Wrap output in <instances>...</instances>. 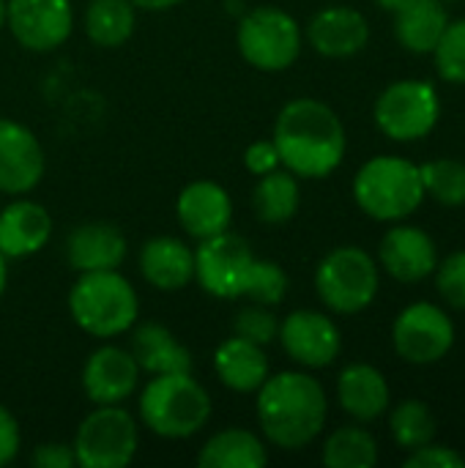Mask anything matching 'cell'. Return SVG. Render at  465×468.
I'll use <instances>...</instances> for the list:
<instances>
[{
  "label": "cell",
  "mask_w": 465,
  "mask_h": 468,
  "mask_svg": "<svg viewBox=\"0 0 465 468\" xmlns=\"http://www.w3.org/2000/svg\"><path fill=\"white\" fill-rule=\"evenodd\" d=\"M280 165L296 178H326L345 156V126L340 115L318 99L288 101L274 123Z\"/></svg>",
  "instance_id": "obj_1"
},
{
  "label": "cell",
  "mask_w": 465,
  "mask_h": 468,
  "mask_svg": "<svg viewBox=\"0 0 465 468\" xmlns=\"http://www.w3.org/2000/svg\"><path fill=\"white\" fill-rule=\"evenodd\" d=\"M255 411L266 441L280 450L296 452L310 447L321 436L329 414V400L321 381H315L310 373L285 370L263 381V387L258 389Z\"/></svg>",
  "instance_id": "obj_2"
},
{
  "label": "cell",
  "mask_w": 465,
  "mask_h": 468,
  "mask_svg": "<svg viewBox=\"0 0 465 468\" xmlns=\"http://www.w3.org/2000/svg\"><path fill=\"white\" fill-rule=\"evenodd\" d=\"M69 313L74 324L96 337L110 340L118 335H129L140 315V299L134 285L118 271H85L77 277L69 293Z\"/></svg>",
  "instance_id": "obj_3"
},
{
  "label": "cell",
  "mask_w": 465,
  "mask_h": 468,
  "mask_svg": "<svg viewBox=\"0 0 465 468\" xmlns=\"http://www.w3.org/2000/svg\"><path fill=\"white\" fill-rule=\"evenodd\" d=\"M137 409L140 422L162 439H192L211 420V398L192 373L151 376Z\"/></svg>",
  "instance_id": "obj_4"
},
{
  "label": "cell",
  "mask_w": 465,
  "mask_h": 468,
  "mask_svg": "<svg viewBox=\"0 0 465 468\" xmlns=\"http://www.w3.org/2000/svg\"><path fill=\"white\" fill-rule=\"evenodd\" d=\"M354 197L356 206L378 222L406 219L425 200L419 167L403 156H373L354 178Z\"/></svg>",
  "instance_id": "obj_5"
},
{
  "label": "cell",
  "mask_w": 465,
  "mask_h": 468,
  "mask_svg": "<svg viewBox=\"0 0 465 468\" xmlns=\"http://www.w3.org/2000/svg\"><path fill=\"white\" fill-rule=\"evenodd\" d=\"M236 47L249 66L260 71H285L301 55V27L288 11L258 5L241 16Z\"/></svg>",
  "instance_id": "obj_6"
},
{
  "label": "cell",
  "mask_w": 465,
  "mask_h": 468,
  "mask_svg": "<svg viewBox=\"0 0 465 468\" xmlns=\"http://www.w3.org/2000/svg\"><path fill=\"white\" fill-rule=\"evenodd\" d=\"M378 282L375 261L359 247L332 250L315 271V291L337 315H356L367 310L378 293Z\"/></svg>",
  "instance_id": "obj_7"
},
{
  "label": "cell",
  "mask_w": 465,
  "mask_h": 468,
  "mask_svg": "<svg viewBox=\"0 0 465 468\" xmlns=\"http://www.w3.org/2000/svg\"><path fill=\"white\" fill-rule=\"evenodd\" d=\"M79 468H123L140 447L134 417L121 406H96L77 428L71 441Z\"/></svg>",
  "instance_id": "obj_8"
},
{
  "label": "cell",
  "mask_w": 465,
  "mask_h": 468,
  "mask_svg": "<svg viewBox=\"0 0 465 468\" xmlns=\"http://www.w3.org/2000/svg\"><path fill=\"white\" fill-rule=\"evenodd\" d=\"M441 101L430 82L400 80L389 85L375 101V123L378 129L397 143L422 140L439 123Z\"/></svg>",
  "instance_id": "obj_9"
},
{
  "label": "cell",
  "mask_w": 465,
  "mask_h": 468,
  "mask_svg": "<svg viewBox=\"0 0 465 468\" xmlns=\"http://www.w3.org/2000/svg\"><path fill=\"white\" fill-rule=\"evenodd\" d=\"M252 261H255V255H252L249 244L241 236L225 230V233L211 236L197 244L195 280L214 299H225V302L241 299Z\"/></svg>",
  "instance_id": "obj_10"
},
{
  "label": "cell",
  "mask_w": 465,
  "mask_h": 468,
  "mask_svg": "<svg viewBox=\"0 0 465 468\" xmlns=\"http://www.w3.org/2000/svg\"><path fill=\"white\" fill-rule=\"evenodd\" d=\"M392 343L400 359L411 365H433L452 351L455 324L441 307L417 302L397 315Z\"/></svg>",
  "instance_id": "obj_11"
},
{
  "label": "cell",
  "mask_w": 465,
  "mask_h": 468,
  "mask_svg": "<svg viewBox=\"0 0 465 468\" xmlns=\"http://www.w3.org/2000/svg\"><path fill=\"white\" fill-rule=\"evenodd\" d=\"M5 27L25 49L52 52L71 36V0H5Z\"/></svg>",
  "instance_id": "obj_12"
},
{
  "label": "cell",
  "mask_w": 465,
  "mask_h": 468,
  "mask_svg": "<svg viewBox=\"0 0 465 468\" xmlns=\"http://www.w3.org/2000/svg\"><path fill=\"white\" fill-rule=\"evenodd\" d=\"M277 340L296 365L310 370L329 367L343 348L337 324L318 310H293L285 321H280Z\"/></svg>",
  "instance_id": "obj_13"
},
{
  "label": "cell",
  "mask_w": 465,
  "mask_h": 468,
  "mask_svg": "<svg viewBox=\"0 0 465 468\" xmlns=\"http://www.w3.org/2000/svg\"><path fill=\"white\" fill-rule=\"evenodd\" d=\"M47 170V156L38 137L8 118H0V195L33 192Z\"/></svg>",
  "instance_id": "obj_14"
},
{
  "label": "cell",
  "mask_w": 465,
  "mask_h": 468,
  "mask_svg": "<svg viewBox=\"0 0 465 468\" xmlns=\"http://www.w3.org/2000/svg\"><path fill=\"white\" fill-rule=\"evenodd\" d=\"M140 373L129 348L101 346L82 365V392L93 406H121L134 395Z\"/></svg>",
  "instance_id": "obj_15"
},
{
  "label": "cell",
  "mask_w": 465,
  "mask_h": 468,
  "mask_svg": "<svg viewBox=\"0 0 465 468\" xmlns=\"http://www.w3.org/2000/svg\"><path fill=\"white\" fill-rule=\"evenodd\" d=\"M175 214L181 228L197 239L206 241L211 236H219L230 230L233 222V200L225 186L217 181H192L178 192L175 200Z\"/></svg>",
  "instance_id": "obj_16"
},
{
  "label": "cell",
  "mask_w": 465,
  "mask_h": 468,
  "mask_svg": "<svg viewBox=\"0 0 465 468\" xmlns=\"http://www.w3.org/2000/svg\"><path fill=\"white\" fill-rule=\"evenodd\" d=\"M307 38L323 58H354L367 47L370 25L365 14L351 5H329L310 19Z\"/></svg>",
  "instance_id": "obj_17"
},
{
  "label": "cell",
  "mask_w": 465,
  "mask_h": 468,
  "mask_svg": "<svg viewBox=\"0 0 465 468\" xmlns=\"http://www.w3.org/2000/svg\"><path fill=\"white\" fill-rule=\"evenodd\" d=\"M381 266L389 277L400 282H419L430 277L439 266L436 241L414 225H397L381 239L378 250Z\"/></svg>",
  "instance_id": "obj_18"
},
{
  "label": "cell",
  "mask_w": 465,
  "mask_h": 468,
  "mask_svg": "<svg viewBox=\"0 0 465 468\" xmlns=\"http://www.w3.org/2000/svg\"><path fill=\"white\" fill-rule=\"evenodd\" d=\"M129 244L112 222H82L66 239V261L77 274L121 269Z\"/></svg>",
  "instance_id": "obj_19"
},
{
  "label": "cell",
  "mask_w": 465,
  "mask_h": 468,
  "mask_svg": "<svg viewBox=\"0 0 465 468\" xmlns=\"http://www.w3.org/2000/svg\"><path fill=\"white\" fill-rule=\"evenodd\" d=\"M52 236V217L33 200H14L0 208V252L8 261L30 258Z\"/></svg>",
  "instance_id": "obj_20"
},
{
  "label": "cell",
  "mask_w": 465,
  "mask_h": 468,
  "mask_svg": "<svg viewBox=\"0 0 465 468\" xmlns=\"http://www.w3.org/2000/svg\"><path fill=\"white\" fill-rule=\"evenodd\" d=\"M140 271L156 291H181L195 280V250L175 236L148 239L140 250Z\"/></svg>",
  "instance_id": "obj_21"
},
{
  "label": "cell",
  "mask_w": 465,
  "mask_h": 468,
  "mask_svg": "<svg viewBox=\"0 0 465 468\" xmlns=\"http://www.w3.org/2000/svg\"><path fill=\"white\" fill-rule=\"evenodd\" d=\"M129 337V351L140 370L148 376L164 373H192V354L189 348L162 324H134Z\"/></svg>",
  "instance_id": "obj_22"
},
{
  "label": "cell",
  "mask_w": 465,
  "mask_h": 468,
  "mask_svg": "<svg viewBox=\"0 0 465 468\" xmlns=\"http://www.w3.org/2000/svg\"><path fill=\"white\" fill-rule=\"evenodd\" d=\"M337 400L345 414L359 422H373L389 409V384L373 365H348L337 378Z\"/></svg>",
  "instance_id": "obj_23"
},
{
  "label": "cell",
  "mask_w": 465,
  "mask_h": 468,
  "mask_svg": "<svg viewBox=\"0 0 465 468\" xmlns=\"http://www.w3.org/2000/svg\"><path fill=\"white\" fill-rule=\"evenodd\" d=\"M214 370L227 389L247 395L258 392L269 378V356L263 346L233 335L214 351Z\"/></svg>",
  "instance_id": "obj_24"
},
{
  "label": "cell",
  "mask_w": 465,
  "mask_h": 468,
  "mask_svg": "<svg viewBox=\"0 0 465 468\" xmlns=\"http://www.w3.org/2000/svg\"><path fill=\"white\" fill-rule=\"evenodd\" d=\"M447 25L449 16L441 0H414L395 14V36L414 55L433 52Z\"/></svg>",
  "instance_id": "obj_25"
},
{
  "label": "cell",
  "mask_w": 465,
  "mask_h": 468,
  "mask_svg": "<svg viewBox=\"0 0 465 468\" xmlns=\"http://www.w3.org/2000/svg\"><path fill=\"white\" fill-rule=\"evenodd\" d=\"M266 444L244 428L219 431L203 444L197 455V466L203 468H260L266 466Z\"/></svg>",
  "instance_id": "obj_26"
},
{
  "label": "cell",
  "mask_w": 465,
  "mask_h": 468,
  "mask_svg": "<svg viewBox=\"0 0 465 468\" xmlns=\"http://www.w3.org/2000/svg\"><path fill=\"white\" fill-rule=\"evenodd\" d=\"M299 203H301V192L291 170L277 167L266 176H258V184L252 189V208L263 225H282L293 219Z\"/></svg>",
  "instance_id": "obj_27"
},
{
  "label": "cell",
  "mask_w": 465,
  "mask_h": 468,
  "mask_svg": "<svg viewBox=\"0 0 465 468\" xmlns=\"http://www.w3.org/2000/svg\"><path fill=\"white\" fill-rule=\"evenodd\" d=\"M137 27V5L132 0H88L85 33L99 47H121Z\"/></svg>",
  "instance_id": "obj_28"
},
{
  "label": "cell",
  "mask_w": 465,
  "mask_h": 468,
  "mask_svg": "<svg viewBox=\"0 0 465 468\" xmlns=\"http://www.w3.org/2000/svg\"><path fill=\"white\" fill-rule=\"evenodd\" d=\"M323 463L329 468H373L378 463V444L365 428H337L323 444Z\"/></svg>",
  "instance_id": "obj_29"
},
{
  "label": "cell",
  "mask_w": 465,
  "mask_h": 468,
  "mask_svg": "<svg viewBox=\"0 0 465 468\" xmlns=\"http://www.w3.org/2000/svg\"><path fill=\"white\" fill-rule=\"evenodd\" d=\"M389 431L403 450H417L433 441L436 420L422 400H403L389 417Z\"/></svg>",
  "instance_id": "obj_30"
},
{
  "label": "cell",
  "mask_w": 465,
  "mask_h": 468,
  "mask_svg": "<svg viewBox=\"0 0 465 468\" xmlns=\"http://www.w3.org/2000/svg\"><path fill=\"white\" fill-rule=\"evenodd\" d=\"M425 195H433L441 206H465V165L458 159H433L419 167Z\"/></svg>",
  "instance_id": "obj_31"
},
{
  "label": "cell",
  "mask_w": 465,
  "mask_h": 468,
  "mask_svg": "<svg viewBox=\"0 0 465 468\" xmlns=\"http://www.w3.org/2000/svg\"><path fill=\"white\" fill-rule=\"evenodd\" d=\"M288 293V274L280 263L274 261H260L255 258L244 282V293L241 299H249L255 304H266V307H277Z\"/></svg>",
  "instance_id": "obj_32"
},
{
  "label": "cell",
  "mask_w": 465,
  "mask_h": 468,
  "mask_svg": "<svg viewBox=\"0 0 465 468\" xmlns=\"http://www.w3.org/2000/svg\"><path fill=\"white\" fill-rule=\"evenodd\" d=\"M436 69L447 82H465V19L449 22L441 33L436 49Z\"/></svg>",
  "instance_id": "obj_33"
},
{
  "label": "cell",
  "mask_w": 465,
  "mask_h": 468,
  "mask_svg": "<svg viewBox=\"0 0 465 468\" xmlns=\"http://www.w3.org/2000/svg\"><path fill=\"white\" fill-rule=\"evenodd\" d=\"M233 335L236 337H244L255 346H271L280 335V321L277 315L266 307V304H249L244 310L236 313L233 318Z\"/></svg>",
  "instance_id": "obj_34"
},
{
  "label": "cell",
  "mask_w": 465,
  "mask_h": 468,
  "mask_svg": "<svg viewBox=\"0 0 465 468\" xmlns=\"http://www.w3.org/2000/svg\"><path fill=\"white\" fill-rule=\"evenodd\" d=\"M436 285L449 307L465 310V250L449 255L441 266H436Z\"/></svg>",
  "instance_id": "obj_35"
},
{
  "label": "cell",
  "mask_w": 465,
  "mask_h": 468,
  "mask_svg": "<svg viewBox=\"0 0 465 468\" xmlns=\"http://www.w3.org/2000/svg\"><path fill=\"white\" fill-rule=\"evenodd\" d=\"M406 468H465V458L460 452L441 447V444H425L411 450L406 458Z\"/></svg>",
  "instance_id": "obj_36"
},
{
  "label": "cell",
  "mask_w": 465,
  "mask_h": 468,
  "mask_svg": "<svg viewBox=\"0 0 465 468\" xmlns=\"http://www.w3.org/2000/svg\"><path fill=\"white\" fill-rule=\"evenodd\" d=\"M244 167L252 176H266V173L277 170L280 167V154H277L274 140H255L252 145H247V151H244Z\"/></svg>",
  "instance_id": "obj_37"
},
{
  "label": "cell",
  "mask_w": 465,
  "mask_h": 468,
  "mask_svg": "<svg viewBox=\"0 0 465 468\" xmlns=\"http://www.w3.org/2000/svg\"><path fill=\"white\" fill-rule=\"evenodd\" d=\"M30 463L36 468H71L77 466V458H74V447L71 444L49 441V444H38L33 450Z\"/></svg>",
  "instance_id": "obj_38"
},
{
  "label": "cell",
  "mask_w": 465,
  "mask_h": 468,
  "mask_svg": "<svg viewBox=\"0 0 465 468\" xmlns=\"http://www.w3.org/2000/svg\"><path fill=\"white\" fill-rule=\"evenodd\" d=\"M19 447H22L19 422L5 406H0V466H8L19 455Z\"/></svg>",
  "instance_id": "obj_39"
},
{
  "label": "cell",
  "mask_w": 465,
  "mask_h": 468,
  "mask_svg": "<svg viewBox=\"0 0 465 468\" xmlns=\"http://www.w3.org/2000/svg\"><path fill=\"white\" fill-rule=\"evenodd\" d=\"M132 3L143 11H167V8L178 5L181 0H132Z\"/></svg>",
  "instance_id": "obj_40"
},
{
  "label": "cell",
  "mask_w": 465,
  "mask_h": 468,
  "mask_svg": "<svg viewBox=\"0 0 465 468\" xmlns=\"http://www.w3.org/2000/svg\"><path fill=\"white\" fill-rule=\"evenodd\" d=\"M384 11H392V14H397L400 8H406V5H411L414 0H375Z\"/></svg>",
  "instance_id": "obj_41"
},
{
  "label": "cell",
  "mask_w": 465,
  "mask_h": 468,
  "mask_svg": "<svg viewBox=\"0 0 465 468\" xmlns=\"http://www.w3.org/2000/svg\"><path fill=\"white\" fill-rule=\"evenodd\" d=\"M5 285H8V258L0 252V299L5 293Z\"/></svg>",
  "instance_id": "obj_42"
},
{
  "label": "cell",
  "mask_w": 465,
  "mask_h": 468,
  "mask_svg": "<svg viewBox=\"0 0 465 468\" xmlns=\"http://www.w3.org/2000/svg\"><path fill=\"white\" fill-rule=\"evenodd\" d=\"M5 27V0H0V30Z\"/></svg>",
  "instance_id": "obj_43"
},
{
  "label": "cell",
  "mask_w": 465,
  "mask_h": 468,
  "mask_svg": "<svg viewBox=\"0 0 465 468\" xmlns=\"http://www.w3.org/2000/svg\"><path fill=\"white\" fill-rule=\"evenodd\" d=\"M441 3H449V0H441Z\"/></svg>",
  "instance_id": "obj_44"
}]
</instances>
